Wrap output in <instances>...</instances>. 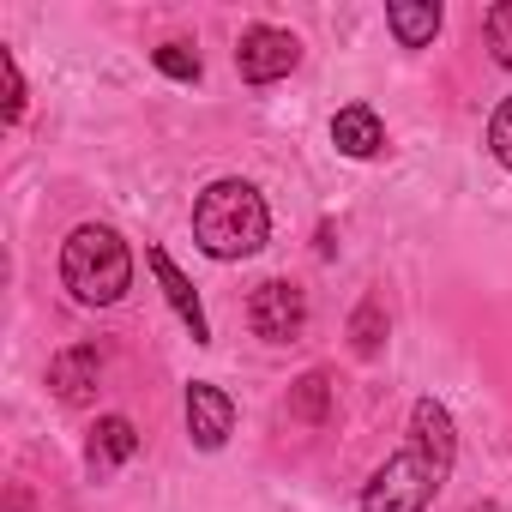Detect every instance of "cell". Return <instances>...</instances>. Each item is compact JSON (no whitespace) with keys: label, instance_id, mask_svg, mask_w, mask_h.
<instances>
[{"label":"cell","instance_id":"1","mask_svg":"<svg viewBox=\"0 0 512 512\" xmlns=\"http://www.w3.org/2000/svg\"><path fill=\"white\" fill-rule=\"evenodd\" d=\"M452 452H458L452 416H446L434 398H422V404L410 410V446L362 488V512H422V506L440 494V482H446V470H452Z\"/></svg>","mask_w":512,"mask_h":512},{"label":"cell","instance_id":"2","mask_svg":"<svg viewBox=\"0 0 512 512\" xmlns=\"http://www.w3.org/2000/svg\"><path fill=\"white\" fill-rule=\"evenodd\" d=\"M193 235L211 260H247L260 253L266 235H272V211L260 199V187L247 181H211L199 199H193Z\"/></svg>","mask_w":512,"mask_h":512},{"label":"cell","instance_id":"3","mask_svg":"<svg viewBox=\"0 0 512 512\" xmlns=\"http://www.w3.org/2000/svg\"><path fill=\"white\" fill-rule=\"evenodd\" d=\"M61 284H67L73 302H85V308L121 302V296L133 290V253H127V241H121L115 229H103V223L73 229L67 247H61Z\"/></svg>","mask_w":512,"mask_h":512},{"label":"cell","instance_id":"4","mask_svg":"<svg viewBox=\"0 0 512 512\" xmlns=\"http://www.w3.org/2000/svg\"><path fill=\"white\" fill-rule=\"evenodd\" d=\"M247 326H253V338H266V344H290V338H302V326H308V296H302L296 284L272 278V284L253 290Z\"/></svg>","mask_w":512,"mask_h":512},{"label":"cell","instance_id":"5","mask_svg":"<svg viewBox=\"0 0 512 512\" xmlns=\"http://www.w3.org/2000/svg\"><path fill=\"white\" fill-rule=\"evenodd\" d=\"M296 61H302V43H296L290 31H278V25H253V31H241L235 67H241L247 85H272V79L296 73Z\"/></svg>","mask_w":512,"mask_h":512},{"label":"cell","instance_id":"6","mask_svg":"<svg viewBox=\"0 0 512 512\" xmlns=\"http://www.w3.org/2000/svg\"><path fill=\"white\" fill-rule=\"evenodd\" d=\"M97 380H103L97 344H73V350H61V356L49 362V386H55L61 404H91V398H97Z\"/></svg>","mask_w":512,"mask_h":512},{"label":"cell","instance_id":"7","mask_svg":"<svg viewBox=\"0 0 512 512\" xmlns=\"http://www.w3.org/2000/svg\"><path fill=\"white\" fill-rule=\"evenodd\" d=\"M187 434H193V446L217 452V446L235 434V404H229V392H217V386H187Z\"/></svg>","mask_w":512,"mask_h":512},{"label":"cell","instance_id":"8","mask_svg":"<svg viewBox=\"0 0 512 512\" xmlns=\"http://www.w3.org/2000/svg\"><path fill=\"white\" fill-rule=\"evenodd\" d=\"M145 266L163 278V296H169V308L187 320V332H193V344H205L211 338V326H205V308H199V296H193V284L175 272V260H169V253L163 247H145Z\"/></svg>","mask_w":512,"mask_h":512},{"label":"cell","instance_id":"9","mask_svg":"<svg viewBox=\"0 0 512 512\" xmlns=\"http://www.w3.org/2000/svg\"><path fill=\"white\" fill-rule=\"evenodd\" d=\"M332 139H338V151H344V157H380V151H386V127H380V115H374L368 103L338 109Z\"/></svg>","mask_w":512,"mask_h":512},{"label":"cell","instance_id":"10","mask_svg":"<svg viewBox=\"0 0 512 512\" xmlns=\"http://www.w3.org/2000/svg\"><path fill=\"white\" fill-rule=\"evenodd\" d=\"M133 452H139V428H133L127 416H103V422L91 428V452H85V458H91L97 476H109V470L127 464Z\"/></svg>","mask_w":512,"mask_h":512},{"label":"cell","instance_id":"11","mask_svg":"<svg viewBox=\"0 0 512 512\" xmlns=\"http://www.w3.org/2000/svg\"><path fill=\"white\" fill-rule=\"evenodd\" d=\"M386 25H392V37H398L404 49H428V43L440 37V7H434V0H392V7H386Z\"/></svg>","mask_w":512,"mask_h":512},{"label":"cell","instance_id":"12","mask_svg":"<svg viewBox=\"0 0 512 512\" xmlns=\"http://www.w3.org/2000/svg\"><path fill=\"white\" fill-rule=\"evenodd\" d=\"M290 416L296 422H308V428H320L326 416H332V380L314 368V374H302L296 386H290Z\"/></svg>","mask_w":512,"mask_h":512},{"label":"cell","instance_id":"13","mask_svg":"<svg viewBox=\"0 0 512 512\" xmlns=\"http://www.w3.org/2000/svg\"><path fill=\"white\" fill-rule=\"evenodd\" d=\"M350 344H356V356H374V350L386 344V308H380V302H362V308H356Z\"/></svg>","mask_w":512,"mask_h":512},{"label":"cell","instance_id":"14","mask_svg":"<svg viewBox=\"0 0 512 512\" xmlns=\"http://www.w3.org/2000/svg\"><path fill=\"white\" fill-rule=\"evenodd\" d=\"M482 37H488L494 61H500V67H512V0L488 7V19H482Z\"/></svg>","mask_w":512,"mask_h":512},{"label":"cell","instance_id":"15","mask_svg":"<svg viewBox=\"0 0 512 512\" xmlns=\"http://www.w3.org/2000/svg\"><path fill=\"white\" fill-rule=\"evenodd\" d=\"M0 91H7V103H0V121H19L25 115V79H19V61L0 49Z\"/></svg>","mask_w":512,"mask_h":512},{"label":"cell","instance_id":"16","mask_svg":"<svg viewBox=\"0 0 512 512\" xmlns=\"http://www.w3.org/2000/svg\"><path fill=\"white\" fill-rule=\"evenodd\" d=\"M151 61H157V73H169V79H187V85L199 79V55H193L187 43H163Z\"/></svg>","mask_w":512,"mask_h":512},{"label":"cell","instance_id":"17","mask_svg":"<svg viewBox=\"0 0 512 512\" xmlns=\"http://www.w3.org/2000/svg\"><path fill=\"white\" fill-rule=\"evenodd\" d=\"M488 151L512 169V97H506V103L494 109V121H488Z\"/></svg>","mask_w":512,"mask_h":512}]
</instances>
